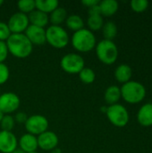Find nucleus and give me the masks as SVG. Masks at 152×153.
Returning <instances> with one entry per match:
<instances>
[{
    "instance_id": "nucleus-6",
    "label": "nucleus",
    "mask_w": 152,
    "mask_h": 153,
    "mask_svg": "<svg viewBox=\"0 0 152 153\" xmlns=\"http://www.w3.org/2000/svg\"><path fill=\"white\" fill-rule=\"evenodd\" d=\"M106 115L109 122L116 127H124L129 122L128 110L119 103L108 106Z\"/></svg>"
},
{
    "instance_id": "nucleus-12",
    "label": "nucleus",
    "mask_w": 152,
    "mask_h": 153,
    "mask_svg": "<svg viewBox=\"0 0 152 153\" xmlns=\"http://www.w3.org/2000/svg\"><path fill=\"white\" fill-rule=\"evenodd\" d=\"M18 147V140L13 132L0 131V152L11 153Z\"/></svg>"
},
{
    "instance_id": "nucleus-35",
    "label": "nucleus",
    "mask_w": 152,
    "mask_h": 153,
    "mask_svg": "<svg viewBox=\"0 0 152 153\" xmlns=\"http://www.w3.org/2000/svg\"><path fill=\"white\" fill-rule=\"evenodd\" d=\"M50 153H62V151H61V149H59V148H56V149H54L53 151H51V152Z\"/></svg>"
},
{
    "instance_id": "nucleus-31",
    "label": "nucleus",
    "mask_w": 152,
    "mask_h": 153,
    "mask_svg": "<svg viewBox=\"0 0 152 153\" xmlns=\"http://www.w3.org/2000/svg\"><path fill=\"white\" fill-rule=\"evenodd\" d=\"M8 48L5 41H0V63H4L8 56Z\"/></svg>"
},
{
    "instance_id": "nucleus-18",
    "label": "nucleus",
    "mask_w": 152,
    "mask_h": 153,
    "mask_svg": "<svg viewBox=\"0 0 152 153\" xmlns=\"http://www.w3.org/2000/svg\"><path fill=\"white\" fill-rule=\"evenodd\" d=\"M99 5L100 8L101 15L107 17L114 15L118 11L119 8L118 2L116 0H103L99 2Z\"/></svg>"
},
{
    "instance_id": "nucleus-3",
    "label": "nucleus",
    "mask_w": 152,
    "mask_h": 153,
    "mask_svg": "<svg viewBox=\"0 0 152 153\" xmlns=\"http://www.w3.org/2000/svg\"><path fill=\"white\" fill-rule=\"evenodd\" d=\"M121 98L130 104H137L142 101L146 96V89L139 82L129 81L120 88Z\"/></svg>"
},
{
    "instance_id": "nucleus-30",
    "label": "nucleus",
    "mask_w": 152,
    "mask_h": 153,
    "mask_svg": "<svg viewBox=\"0 0 152 153\" xmlns=\"http://www.w3.org/2000/svg\"><path fill=\"white\" fill-rule=\"evenodd\" d=\"M11 31L6 22H0V41H6L11 36Z\"/></svg>"
},
{
    "instance_id": "nucleus-9",
    "label": "nucleus",
    "mask_w": 152,
    "mask_h": 153,
    "mask_svg": "<svg viewBox=\"0 0 152 153\" xmlns=\"http://www.w3.org/2000/svg\"><path fill=\"white\" fill-rule=\"evenodd\" d=\"M21 105V100L14 92H4L0 95V111L4 115L15 112Z\"/></svg>"
},
{
    "instance_id": "nucleus-37",
    "label": "nucleus",
    "mask_w": 152,
    "mask_h": 153,
    "mask_svg": "<svg viewBox=\"0 0 152 153\" xmlns=\"http://www.w3.org/2000/svg\"><path fill=\"white\" fill-rule=\"evenodd\" d=\"M107 109H108V107H102V108H100V110L103 111V112H105V113L107 112Z\"/></svg>"
},
{
    "instance_id": "nucleus-25",
    "label": "nucleus",
    "mask_w": 152,
    "mask_h": 153,
    "mask_svg": "<svg viewBox=\"0 0 152 153\" xmlns=\"http://www.w3.org/2000/svg\"><path fill=\"white\" fill-rule=\"evenodd\" d=\"M79 78L82 82L84 84H91L94 82L96 79L95 72L90 68V67H84L80 73H79Z\"/></svg>"
},
{
    "instance_id": "nucleus-26",
    "label": "nucleus",
    "mask_w": 152,
    "mask_h": 153,
    "mask_svg": "<svg viewBox=\"0 0 152 153\" xmlns=\"http://www.w3.org/2000/svg\"><path fill=\"white\" fill-rule=\"evenodd\" d=\"M17 6H18L19 12L27 15L36 9L35 0H20L17 3Z\"/></svg>"
},
{
    "instance_id": "nucleus-22",
    "label": "nucleus",
    "mask_w": 152,
    "mask_h": 153,
    "mask_svg": "<svg viewBox=\"0 0 152 153\" xmlns=\"http://www.w3.org/2000/svg\"><path fill=\"white\" fill-rule=\"evenodd\" d=\"M66 27L73 31H78L84 28V22L83 19L78 14H71L67 16L65 20Z\"/></svg>"
},
{
    "instance_id": "nucleus-10",
    "label": "nucleus",
    "mask_w": 152,
    "mask_h": 153,
    "mask_svg": "<svg viewBox=\"0 0 152 153\" xmlns=\"http://www.w3.org/2000/svg\"><path fill=\"white\" fill-rule=\"evenodd\" d=\"M7 25L12 34H20L25 32L27 28L30 25L29 18L27 14H24L21 12L14 13L11 15L8 20Z\"/></svg>"
},
{
    "instance_id": "nucleus-34",
    "label": "nucleus",
    "mask_w": 152,
    "mask_h": 153,
    "mask_svg": "<svg viewBox=\"0 0 152 153\" xmlns=\"http://www.w3.org/2000/svg\"><path fill=\"white\" fill-rule=\"evenodd\" d=\"M99 2H100V1H99V0H82V4L84 6L90 8V7H92V6H94V5L99 4Z\"/></svg>"
},
{
    "instance_id": "nucleus-5",
    "label": "nucleus",
    "mask_w": 152,
    "mask_h": 153,
    "mask_svg": "<svg viewBox=\"0 0 152 153\" xmlns=\"http://www.w3.org/2000/svg\"><path fill=\"white\" fill-rule=\"evenodd\" d=\"M70 38L67 31L57 25H50L46 29V42L55 48H64L69 43Z\"/></svg>"
},
{
    "instance_id": "nucleus-7",
    "label": "nucleus",
    "mask_w": 152,
    "mask_h": 153,
    "mask_svg": "<svg viewBox=\"0 0 152 153\" xmlns=\"http://www.w3.org/2000/svg\"><path fill=\"white\" fill-rule=\"evenodd\" d=\"M83 57L77 53H68L65 55L60 61V66L65 73L69 74H79L85 67Z\"/></svg>"
},
{
    "instance_id": "nucleus-29",
    "label": "nucleus",
    "mask_w": 152,
    "mask_h": 153,
    "mask_svg": "<svg viewBox=\"0 0 152 153\" xmlns=\"http://www.w3.org/2000/svg\"><path fill=\"white\" fill-rule=\"evenodd\" d=\"M10 76V71L8 66L4 63H0V85L4 84Z\"/></svg>"
},
{
    "instance_id": "nucleus-8",
    "label": "nucleus",
    "mask_w": 152,
    "mask_h": 153,
    "mask_svg": "<svg viewBox=\"0 0 152 153\" xmlns=\"http://www.w3.org/2000/svg\"><path fill=\"white\" fill-rule=\"evenodd\" d=\"M24 126L28 134L39 136L47 131L49 123L48 120L42 115H32L28 117Z\"/></svg>"
},
{
    "instance_id": "nucleus-15",
    "label": "nucleus",
    "mask_w": 152,
    "mask_h": 153,
    "mask_svg": "<svg viewBox=\"0 0 152 153\" xmlns=\"http://www.w3.org/2000/svg\"><path fill=\"white\" fill-rule=\"evenodd\" d=\"M137 120L142 126H152V103L144 104L138 111Z\"/></svg>"
},
{
    "instance_id": "nucleus-27",
    "label": "nucleus",
    "mask_w": 152,
    "mask_h": 153,
    "mask_svg": "<svg viewBox=\"0 0 152 153\" xmlns=\"http://www.w3.org/2000/svg\"><path fill=\"white\" fill-rule=\"evenodd\" d=\"M14 125H15L14 118L11 115H4V118L0 122V126H1L2 131L12 132L13 128L14 127Z\"/></svg>"
},
{
    "instance_id": "nucleus-4",
    "label": "nucleus",
    "mask_w": 152,
    "mask_h": 153,
    "mask_svg": "<svg viewBox=\"0 0 152 153\" xmlns=\"http://www.w3.org/2000/svg\"><path fill=\"white\" fill-rule=\"evenodd\" d=\"M95 49L97 57L105 65H112L117 60L118 48L113 40L102 39L97 43Z\"/></svg>"
},
{
    "instance_id": "nucleus-16",
    "label": "nucleus",
    "mask_w": 152,
    "mask_h": 153,
    "mask_svg": "<svg viewBox=\"0 0 152 153\" xmlns=\"http://www.w3.org/2000/svg\"><path fill=\"white\" fill-rule=\"evenodd\" d=\"M28 18H29V22L30 25H34L37 27H40V28L46 27L47 23L49 22L48 14L44 13L36 9L28 14Z\"/></svg>"
},
{
    "instance_id": "nucleus-11",
    "label": "nucleus",
    "mask_w": 152,
    "mask_h": 153,
    "mask_svg": "<svg viewBox=\"0 0 152 153\" xmlns=\"http://www.w3.org/2000/svg\"><path fill=\"white\" fill-rule=\"evenodd\" d=\"M37 139L39 148L46 152H51L54 149L57 148L59 143V139L56 134L48 130L37 136Z\"/></svg>"
},
{
    "instance_id": "nucleus-33",
    "label": "nucleus",
    "mask_w": 152,
    "mask_h": 153,
    "mask_svg": "<svg viewBox=\"0 0 152 153\" xmlns=\"http://www.w3.org/2000/svg\"><path fill=\"white\" fill-rule=\"evenodd\" d=\"M88 12H89V16H91V15H101L100 8H99V4L94 5L92 7H90Z\"/></svg>"
},
{
    "instance_id": "nucleus-21",
    "label": "nucleus",
    "mask_w": 152,
    "mask_h": 153,
    "mask_svg": "<svg viewBox=\"0 0 152 153\" xmlns=\"http://www.w3.org/2000/svg\"><path fill=\"white\" fill-rule=\"evenodd\" d=\"M104 98L105 100L108 104L110 105H114V104H117L119 100L121 99V91L120 88L116 86V85H111L109 86L104 94Z\"/></svg>"
},
{
    "instance_id": "nucleus-38",
    "label": "nucleus",
    "mask_w": 152,
    "mask_h": 153,
    "mask_svg": "<svg viewBox=\"0 0 152 153\" xmlns=\"http://www.w3.org/2000/svg\"><path fill=\"white\" fill-rule=\"evenodd\" d=\"M4 114L3 112H1V111H0V122L2 121V119L4 118Z\"/></svg>"
},
{
    "instance_id": "nucleus-20",
    "label": "nucleus",
    "mask_w": 152,
    "mask_h": 153,
    "mask_svg": "<svg viewBox=\"0 0 152 153\" xmlns=\"http://www.w3.org/2000/svg\"><path fill=\"white\" fill-rule=\"evenodd\" d=\"M67 16H68L67 11L64 7L58 6L51 13H49L48 19H49V22H51V25L60 26L63 22H65Z\"/></svg>"
},
{
    "instance_id": "nucleus-19",
    "label": "nucleus",
    "mask_w": 152,
    "mask_h": 153,
    "mask_svg": "<svg viewBox=\"0 0 152 153\" xmlns=\"http://www.w3.org/2000/svg\"><path fill=\"white\" fill-rule=\"evenodd\" d=\"M35 6L36 10L49 14L59 6V3L56 0H35Z\"/></svg>"
},
{
    "instance_id": "nucleus-36",
    "label": "nucleus",
    "mask_w": 152,
    "mask_h": 153,
    "mask_svg": "<svg viewBox=\"0 0 152 153\" xmlns=\"http://www.w3.org/2000/svg\"><path fill=\"white\" fill-rule=\"evenodd\" d=\"M11 153H24V152H23L21 149H18V148H17L15 151H13V152H11Z\"/></svg>"
},
{
    "instance_id": "nucleus-2",
    "label": "nucleus",
    "mask_w": 152,
    "mask_h": 153,
    "mask_svg": "<svg viewBox=\"0 0 152 153\" xmlns=\"http://www.w3.org/2000/svg\"><path fill=\"white\" fill-rule=\"evenodd\" d=\"M73 48L80 53H87L93 50L97 45L94 33L89 29H82L75 31L71 39Z\"/></svg>"
},
{
    "instance_id": "nucleus-13",
    "label": "nucleus",
    "mask_w": 152,
    "mask_h": 153,
    "mask_svg": "<svg viewBox=\"0 0 152 153\" xmlns=\"http://www.w3.org/2000/svg\"><path fill=\"white\" fill-rule=\"evenodd\" d=\"M24 34L32 45L42 46L46 43V30L44 28L30 24Z\"/></svg>"
},
{
    "instance_id": "nucleus-28",
    "label": "nucleus",
    "mask_w": 152,
    "mask_h": 153,
    "mask_svg": "<svg viewBox=\"0 0 152 153\" xmlns=\"http://www.w3.org/2000/svg\"><path fill=\"white\" fill-rule=\"evenodd\" d=\"M130 4L133 11L136 13H142L148 8L149 2L147 0H132Z\"/></svg>"
},
{
    "instance_id": "nucleus-41",
    "label": "nucleus",
    "mask_w": 152,
    "mask_h": 153,
    "mask_svg": "<svg viewBox=\"0 0 152 153\" xmlns=\"http://www.w3.org/2000/svg\"><path fill=\"white\" fill-rule=\"evenodd\" d=\"M0 95H1V90H0Z\"/></svg>"
},
{
    "instance_id": "nucleus-40",
    "label": "nucleus",
    "mask_w": 152,
    "mask_h": 153,
    "mask_svg": "<svg viewBox=\"0 0 152 153\" xmlns=\"http://www.w3.org/2000/svg\"><path fill=\"white\" fill-rule=\"evenodd\" d=\"M28 153H39V152H28Z\"/></svg>"
},
{
    "instance_id": "nucleus-14",
    "label": "nucleus",
    "mask_w": 152,
    "mask_h": 153,
    "mask_svg": "<svg viewBox=\"0 0 152 153\" xmlns=\"http://www.w3.org/2000/svg\"><path fill=\"white\" fill-rule=\"evenodd\" d=\"M18 146L24 153L37 152V149L39 148L37 136L28 133L22 134L18 141Z\"/></svg>"
},
{
    "instance_id": "nucleus-23",
    "label": "nucleus",
    "mask_w": 152,
    "mask_h": 153,
    "mask_svg": "<svg viewBox=\"0 0 152 153\" xmlns=\"http://www.w3.org/2000/svg\"><path fill=\"white\" fill-rule=\"evenodd\" d=\"M101 30L105 38L104 39L113 40V39H115L117 34V26L113 22H107L106 23H104Z\"/></svg>"
},
{
    "instance_id": "nucleus-32",
    "label": "nucleus",
    "mask_w": 152,
    "mask_h": 153,
    "mask_svg": "<svg viewBox=\"0 0 152 153\" xmlns=\"http://www.w3.org/2000/svg\"><path fill=\"white\" fill-rule=\"evenodd\" d=\"M28 116H27V114L25 113V112H18V113H16L15 114V116H14V121L16 122V123H18V124H25L26 123V121H27V119H28Z\"/></svg>"
},
{
    "instance_id": "nucleus-24",
    "label": "nucleus",
    "mask_w": 152,
    "mask_h": 153,
    "mask_svg": "<svg viewBox=\"0 0 152 153\" xmlns=\"http://www.w3.org/2000/svg\"><path fill=\"white\" fill-rule=\"evenodd\" d=\"M87 25L89 27V30L93 31H97L102 29L104 25V21L102 15H91L88 17L87 20Z\"/></svg>"
},
{
    "instance_id": "nucleus-17",
    "label": "nucleus",
    "mask_w": 152,
    "mask_h": 153,
    "mask_svg": "<svg viewBox=\"0 0 152 153\" xmlns=\"http://www.w3.org/2000/svg\"><path fill=\"white\" fill-rule=\"evenodd\" d=\"M132 75H133V70L126 64H122L118 65L115 70V78L116 79L117 82L123 84L131 81Z\"/></svg>"
},
{
    "instance_id": "nucleus-39",
    "label": "nucleus",
    "mask_w": 152,
    "mask_h": 153,
    "mask_svg": "<svg viewBox=\"0 0 152 153\" xmlns=\"http://www.w3.org/2000/svg\"><path fill=\"white\" fill-rule=\"evenodd\" d=\"M3 4H4V1H3V0H0V6H1Z\"/></svg>"
},
{
    "instance_id": "nucleus-1",
    "label": "nucleus",
    "mask_w": 152,
    "mask_h": 153,
    "mask_svg": "<svg viewBox=\"0 0 152 153\" xmlns=\"http://www.w3.org/2000/svg\"><path fill=\"white\" fill-rule=\"evenodd\" d=\"M5 43L8 52L16 58H26L33 50V45L27 39L24 33L11 34Z\"/></svg>"
}]
</instances>
